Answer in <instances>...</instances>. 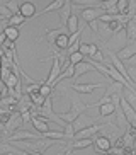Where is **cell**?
<instances>
[{"label":"cell","mask_w":136,"mask_h":155,"mask_svg":"<svg viewBox=\"0 0 136 155\" xmlns=\"http://www.w3.org/2000/svg\"><path fill=\"white\" fill-rule=\"evenodd\" d=\"M0 14H2V21H9V19L14 15V12L9 9V7H7V5L4 4L2 7H0Z\"/></svg>","instance_id":"cell-27"},{"label":"cell","mask_w":136,"mask_h":155,"mask_svg":"<svg viewBox=\"0 0 136 155\" xmlns=\"http://www.w3.org/2000/svg\"><path fill=\"white\" fill-rule=\"evenodd\" d=\"M63 5H65V0H53L51 4H48L44 9L41 10L39 14H36V17H41V15H46V14H51V12H58Z\"/></svg>","instance_id":"cell-12"},{"label":"cell","mask_w":136,"mask_h":155,"mask_svg":"<svg viewBox=\"0 0 136 155\" xmlns=\"http://www.w3.org/2000/svg\"><path fill=\"white\" fill-rule=\"evenodd\" d=\"M68 29H65L63 26H60V28L56 29H51V31H46V39H48V43H50L51 46L56 45V39H58L60 34H63V32H66Z\"/></svg>","instance_id":"cell-15"},{"label":"cell","mask_w":136,"mask_h":155,"mask_svg":"<svg viewBox=\"0 0 136 155\" xmlns=\"http://www.w3.org/2000/svg\"><path fill=\"white\" fill-rule=\"evenodd\" d=\"M24 124V119H22V114L21 113H12V116H10V119L7 121L5 124H2V131H4V137H5V140L12 135L14 131H17V128L19 126H22Z\"/></svg>","instance_id":"cell-2"},{"label":"cell","mask_w":136,"mask_h":155,"mask_svg":"<svg viewBox=\"0 0 136 155\" xmlns=\"http://www.w3.org/2000/svg\"><path fill=\"white\" fill-rule=\"evenodd\" d=\"M121 107H122V111H124V114H126L129 124H136V109L128 102V99L124 96L121 97Z\"/></svg>","instance_id":"cell-9"},{"label":"cell","mask_w":136,"mask_h":155,"mask_svg":"<svg viewBox=\"0 0 136 155\" xmlns=\"http://www.w3.org/2000/svg\"><path fill=\"white\" fill-rule=\"evenodd\" d=\"M29 97H31L32 104L36 106V107H41V106L46 102V97L41 94V92H32V94H29Z\"/></svg>","instance_id":"cell-22"},{"label":"cell","mask_w":136,"mask_h":155,"mask_svg":"<svg viewBox=\"0 0 136 155\" xmlns=\"http://www.w3.org/2000/svg\"><path fill=\"white\" fill-rule=\"evenodd\" d=\"M128 4H129V0H119V2H118L119 12H121V14H124V15H126V12H128Z\"/></svg>","instance_id":"cell-32"},{"label":"cell","mask_w":136,"mask_h":155,"mask_svg":"<svg viewBox=\"0 0 136 155\" xmlns=\"http://www.w3.org/2000/svg\"><path fill=\"white\" fill-rule=\"evenodd\" d=\"M92 70H95V67L92 63H89L87 60H83L82 63L75 65V78H78L80 75H83V73H89L92 72Z\"/></svg>","instance_id":"cell-16"},{"label":"cell","mask_w":136,"mask_h":155,"mask_svg":"<svg viewBox=\"0 0 136 155\" xmlns=\"http://www.w3.org/2000/svg\"><path fill=\"white\" fill-rule=\"evenodd\" d=\"M124 97H126L128 102H129V104H131L133 107L136 109V89L124 85Z\"/></svg>","instance_id":"cell-20"},{"label":"cell","mask_w":136,"mask_h":155,"mask_svg":"<svg viewBox=\"0 0 136 155\" xmlns=\"http://www.w3.org/2000/svg\"><path fill=\"white\" fill-rule=\"evenodd\" d=\"M44 138H54V140H66V133L65 131H46L44 135H43Z\"/></svg>","instance_id":"cell-24"},{"label":"cell","mask_w":136,"mask_h":155,"mask_svg":"<svg viewBox=\"0 0 136 155\" xmlns=\"http://www.w3.org/2000/svg\"><path fill=\"white\" fill-rule=\"evenodd\" d=\"M72 4L78 5V7H82V5H97L99 7V0H72Z\"/></svg>","instance_id":"cell-29"},{"label":"cell","mask_w":136,"mask_h":155,"mask_svg":"<svg viewBox=\"0 0 136 155\" xmlns=\"http://www.w3.org/2000/svg\"><path fill=\"white\" fill-rule=\"evenodd\" d=\"M116 113V104L114 102H105V104L99 106V116L100 118H105V116H111V114Z\"/></svg>","instance_id":"cell-19"},{"label":"cell","mask_w":136,"mask_h":155,"mask_svg":"<svg viewBox=\"0 0 136 155\" xmlns=\"http://www.w3.org/2000/svg\"><path fill=\"white\" fill-rule=\"evenodd\" d=\"M14 43L15 41H12V39H9V38H7V41L5 43H2V46H5V48H9V50H15V45H14Z\"/></svg>","instance_id":"cell-35"},{"label":"cell","mask_w":136,"mask_h":155,"mask_svg":"<svg viewBox=\"0 0 136 155\" xmlns=\"http://www.w3.org/2000/svg\"><path fill=\"white\" fill-rule=\"evenodd\" d=\"M39 92H41V94H43L44 97H50V96H51V92H53V87H51L50 84L43 82V84H41V89H39Z\"/></svg>","instance_id":"cell-30"},{"label":"cell","mask_w":136,"mask_h":155,"mask_svg":"<svg viewBox=\"0 0 136 155\" xmlns=\"http://www.w3.org/2000/svg\"><path fill=\"white\" fill-rule=\"evenodd\" d=\"M134 19H136V15H134Z\"/></svg>","instance_id":"cell-41"},{"label":"cell","mask_w":136,"mask_h":155,"mask_svg":"<svg viewBox=\"0 0 136 155\" xmlns=\"http://www.w3.org/2000/svg\"><path fill=\"white\" fill-rule=\"evenodd\" d=\"M128 73H129V78H131V82L136 85V67H128Z\"/></svg>","instance_id":"cell-33"},{"label":"cell","mask_w":136,"mask_h":155,"mask_svg":"<svg viewBox=\"0 0 136 155\" xmlns=\"http://www.w3.org/2000/svg\"><path fill=\"white\" fill-rule=\"evenodd\" d=\"M102 87V82H97V84H70V89L75 92H80V94H92L95 89H100Z\"/></svg>","instance_id":"cell-7"},{"label":"cell","mask_w":136,"mask_h":155,"mask_svg":"<svg viewBox=\"0 0 136 155\" xmlns=\"http://www.w3.org/2000/svg\"><path fill=\"white\" fill-rule=\"evenodd\" d=\"M68 58H70V61H72L73 65H78V63H82V61L87 58V56H83L80 51H75V53H72V55L68 56Z\"/></svg>","instance_id":"cell-26"},{"label":"cell","mask_w":136,"mask_h":155,"mask_svg":"<svg viewBox=\"0 0 136 155\" xmlns=\"http://www.w3.org/2000/svg\"><path fill=\"white\" fill-rule=\"evenodd\" d=\"M116 126H119L122 131H126L128 128H129V121H128L126 114H124V111H122L121 106L116 109Z\"/></svg>","instance_id":"cell-14"},{"label":"cell","mask_w":136,"mask_h":155,"mask_svg":"<svg viewBox=\"0 0 136 155\" xmlns=\"http://www.w3.org/2000/svg\"><path fill=\"white\" fill-rule=\"evenodd\" d=\"M128 63L131 65V67H134V65H136V55H134V56H131V58L128 60Z\"/></svg>","instance_id":"cell-37"},{"label":"cell","mask_w":136,"mask_h":155,"mask_svg":"<svg viewBox=\"0 0 136 155\" xmlns=\"http://www.w3.org/2000/svg\"><path fill=\"white\" fill-rule=\"evenodd\" d=\"M41 137H43L41 133L36 135V133H31V131H27V130H17V131H14L12 135L7 138V141L15 143V141H24V140H39Z\"/></svg>","instance_id":"cell-5"},{"label":"cell","mask_w":136,"mask_h":155,"mask_svg":"<svg viewBox=\"0 0 136 155\" xmlns=\"http://www.w3.org/2000/svg\"><path fill=\"white\" fill-rule=\"evenodd\" d=\"M99 2H105V0H99Z\"/></svg>","instance_id":"cell-40"},{"label":"cell","mask_w":136,"mask_h":155,"mask_svg":"<svg viewBox=\"0 0 136 155\" xmlns=\"http://www.w3.org/2000/svg\"><path fill=\"white\" fill-rule=\"evenodd\" d=\"M5 155H17V153H5Z\"/></svg>","instance_id":"cell-39"},{"label":"cell","mask_w":136,"mask_h":155,"mask_svg":"<svg viewBox=\"0 0 136 155\" xmlns=\"http://www.w3.org/2000/svg\"><path fill=\"white\" fill-rule=\"evenodd\" d=\"M21 114H22L24 124H26V123H29V121H32V113H31L29 109H27V111H24V113H21Z\"/></svg>","instance_id":"cell-34"},{"label":"cell","mask_w":136,"mask_h":155,"mask_svg":"<svg viewBox=\"0 0 136 155\" xmlns=\"http://www.w3.org/2000/svg\"><path fill=\"white\" fill-rule=\"evenodd\" d=\"M94 138V145H95V150L99 152L100 155L105 153V152H109L111 148H112V143H111V140H109L107 137H104V135H95Z\"/></svg>","instance_id":"cell-6"},{"label":"cell","mask_w":136,"mask_h":155,"mask_svg":"<svg viewBox=\"0 0 136 155\" xmlns=\"http://www.w3.org/2000/svg\"><path fill=\"white\" fill-rule=\"evenodd\" d=\"M5 5L12 10L14 14H21V5L17 4V0H9V2H5Z\"/></svg>","instance_id":"cell-28"},{"label":"cell","mask_w":136,"mask_h":155,"mask_svg":"<svg viewBox=\"0 0 136 155\" xmlns=\"http://www.w3.org/2000/svg\"><path fill=\"white\" fill-rule=\"evenodd\" d=\"M60 12V26H66L68 24V19L72 15V0H65V5L58 10Z\"/></svg>","instance_id":"cell-10"},{"label":"cell","mask_w":136,"mask_h":155,"mask_svg":"<svg viewBox=\"0 0 136 155\" xmlns=\"http://www.w3.org/2000/svg\"><path fill=\"white\" fill-rule=\"evenodd\" d=\"M102 14H104V12H99L95 7H89V9L82 10V19H83L87 24H90L92 21H97V19H99V15H102Z\"/></svg>","instance_id":"cell-13"},{"label":"cell","mask_w":136,"mask_h":155,"mask_svg":"<svg viewBox=\"0 0 136 155\" xmlns=\"http://www.w3.org/2000/svg\"><path fill=\"white\" fill-rule=\"evenodd\" d=\"M27 21V17L26 15H22V14H14L12 17L9 19V26H15V28H19L21 24H24Z\"/></svg>","instance_id":"cell-23"},{"label":"cell","mask_w":136,"mask_h":155,"mask_svg":"<svg viewBox=\"0 0 136 155\" xmlns=\"http://www.w3.org/2000/svg\"><path fill=\"white\" fill-rule=\"evenodd\" d=\"M21 14L26 15L27 19H34L36 17V5L32 4V2H24L21 5Z\"/></svg>","instance_id":"cell-17"},{"label":"cell","mask_w":136,"mask_h":155,"mask_svg":"<svg viewBox=\"0 0 136 155\" xmlns=\"http://www.w3.org/2000/svg\"><path fill=\"white\" fill-rule=\"evenodd\" d=\"M32 126H34V130L36 131H39L41 135H44L46 131H50V119L44 118V116H32Z\"/></svg>","instance_id":"cell-8"},{"label":"cell","mask_w":136,"mask_h":155,"mask_svg":"<svg viewBox=\"0 0 136 155\" xmlns=\"http://www.w3.org/2000/svg\"><path fill=\"white\" fill-rule=\"evenodd\" d=\"M126 39L129 43H136V19H131L126 24Z\"/></svg>","instance_id":"cell-18"},{"label":"cell","mask_w":136,"mask_h":155,"mask_svg":"<svg viewBox=\"0 0 136 155\" xmlns=\"http://www.w3.org/2000/svg\"><path fill=\"white\" fill-rule=\"evenodd\" d=\"M5 34H7V38L9 39H12V41H17V38H19V29L15 28V26H9V28L5 29Z\"/></svg>","instance_id":"cell-25"},{"label":"cell","mask_w":136,"mask_h":155,"mask_svg":"<svg viewBox=\"0 0 136 155\" xmlns=\"http://www.w3.org/2000/svg\"><path fill=\"white\" fill-rule=\"evenodd\" d=\"M53 65H51V70H50V75H48V78H46V84H50L51 87L54 85V80L61 75V72H63V68H61V63H60V56L58 53H53Z\"/></svg>","instance_id":"cell-4"},{"label":"cell","mask_w":136,"mask_h":155,"mask_svg":"<svg viewBox=\"0 0 136 155\" xmlns=\"http://www.w3.org/2000/svg\"><path fill=\"white\" fill-rule=\"evenodd\" d=\"M105 126V123H97V124H90V126H85L78 130L75 133V140H82V138H92L95 137L99 131H102V128Z\"/></svg>","instance_id":"cell-3"},{"label":"cell","mask_w":136,"mask_h":155,"mask_svg":"<svg viewBox=\"0 0 136 155\" xmlns=\"http://www.w3.org/2000/svg\"><path fill=\"white\" fill-rule=\"evenodd\" d=\"M116 55H118L119 60H122V61H128V60L131 58V56L136 55V43H129V45L124 46L122 50H119Z\"/></svg>","instance_id":"cell-11"},{"label":"cell","mask_w":136,"mask_h":155,"mask_svg":"<svg viewBox=\"0 0 136 155\" xmlns=\"http://www.w3.org/2000/svg\"><path fill=\"white\" fill-rule=\"evenodd\" d=\"M78 51H80L83 56H89L90 55V43H82L80 48H78Z\"/></svg>","instance_id":"cell-31"},{"label":"cell","mask_w":136,"mask_h":155,"mask_svg":"<svg viewBox=\"0 0 136 155\" xmlns=\"http://www.w3.org/2000/svg\"><path fill=\"white\" fill-rule=\"evenodd\" d=\"M99 48H97V45H94V43H90V55H89V56H90V58H92V56H95V55H97V53H99Z\"/></svg>","instance_id":"cell-36"},{"label":"cell","mask_w":136,"mask_h":155,"mask_svg":"<svg viewBox=\"0 0 136 155\" xmlns=\"http://www.w3.org/2000/svg\"><path fill=\"white\" fill-rule=\"evenodd\" d=\"M124 155H136V152H126Z\"/></svg>","instance_id":"cell-38"},{"label":"cell","mask_w":136,"mask_h":155,"mask_svg":"<svg viewBox=\"0 0 136 155\" xmlns=\"http://www.w3.org/2000/svg\"><path fill=\"white\" fill-rule=\"evenodd\" d=\"M70 104H72L70 106V111H66V113H58L60 118L63 119V121H66V123L77 121L89 107H92V104H83V101H80L77 96H70Z\"/></svg>","instance_id":"cell-1"},{"label":"cell","mask_w":136,"mask_h":155,"mask_svg":"<svg viewBox=\"0 0 136 155\" xmlns=\"http://www.w3.org/2000/svg\"><path fill=\"white\" fill-rule=\"evenodd\" d=\"M78 24H80V21H78V15H75V14H72L70 15V19H68V24H66V29H68V32L70 34H73V32H77L78 29Z\"/></svg>","instance_id":"cell-21"}]
</instances>
